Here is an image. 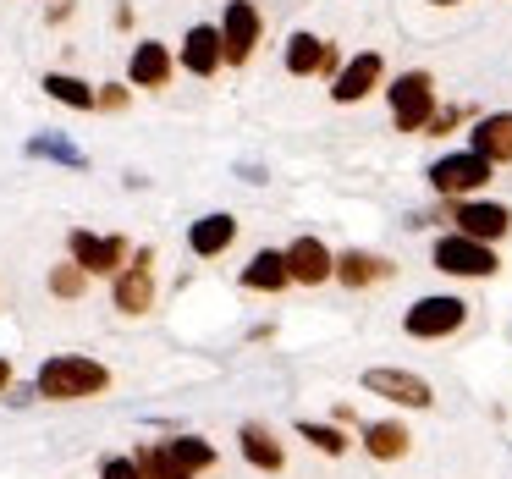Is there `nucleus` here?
I'll return each mask as SVG.
<instances>
[{"label":"nucleus","instance_id":"f257e3e1","mask_svg":"<svg viewBox=\"0 0 512 479\" xmlns=\"http://www.w3.org/2000/svg\"><path fill=\"white\" fill-rule=\"evenodd\" d=\"M215 463V446L199 441V435H182V441H155L138 452V468L144 479H193Z\"/></svg>","mask_w":512,"mask_h":479},{"label":"nucleus","instance_id":"f03ea898","mask_svg":"<svg viewBox=\"0 0 512 479\" xmlns=\"http://www.w3.org/2000/svg\"><path fill=\"white\" fill-rule=\"evenodd\" d=\"M105 386H111V375L94 358H50L39 369V397H50V402H78V397H94Z\"/></svg>","mask_w":512,"mask_h":479},{"label":"nucleus","instance_id":"7ed1b4c3","mask_svg":"<svg viewBox=\"0 0 512 479\" xmlns=\"http://www.w3.org/2000/svg\"><path fill=\"white\" fill-rule=\"evenodd\" d=\"M391 122H397L402 133H419V127L435 122V83L424 78V72H402V78L391 83Z\"/></svg>","mask_w":512,"mask_h":479},{"label":"nucleus","instance_id":"20e7f679","mask_svg":"<svg viewBox=\"0 0 512 479\" xmlns=\"http://www.w3.org/2000/svg\"><path fill=\"white\" fill-rule=\"evenodd\" d=\"M463 320H468V303H463V298H419L408 314H402L408 336H424V342H435V336H452Z\"/></svg>","mask_w":512,"mask_h":479},{"label":"nucleus","instance_id":"39448f33","mask_svg":"<svg viewBox=\"0 0 512 479\" xmlns=\"http://www.w3.org/2000/svg\"><path fill=\"white\" fill-rule=\"evenodd\" d=\"M435 270H446V276H490L496 270V254H490V243H479V237H441L435 243Z\"/></svg>","mask_w":512,"mask_h":479},{"label":"nucleus","instance_id":"423d86ee","mask_svg":"<svg viewBox=\"0 0 512 479\" xmlns=\"http://www.w3.org/2000/svg\"><path fill=\"white\" fill-rule=\"evenodd\" d=\"M430 182H435V193H474L490 182V160L474 155V149L468 155H446L430 166Z\"/></svg>","mask_w":512,"mask_h":479},{"label":"nucleus","instance_id":"0eeeda50","mask_svg":"<svg viewBox=\"0 0 512 479\" xmlns=\"http://www.w3.org/2000/svg\"><path fill=\"white\" fill-rule=\"evenodd\" d=\"M72 259H78L89 276H111L127 259V237H94V232H72Z\"/></svg>","mask_w":512,"mask_h":479},{"label":"nucleus","instance_id":"6e6552de","mask_svg":"<svg viewBox=\"0 0 512 479\" xmlns=\"http://www.w3.org/2000/svg\"><path fill=\"white\" fill-rule=\"evenodd\" d=\"M364 391L391 397V402H402V408H430V386H424L419 375H408V369H369Z\"/></svg>","mask_w":512,"mask_h":479},{"label":"nucleus","instance_id":"1a4fd4ad","mask_svg":"<svg viewBox=\"0 0 512 479\" xmlns=\"http://www.w3.org/2000/svg\"><path fill=\"white\" fill-rule=\"evenodd\" d=\"M287 270H292V281H303V287H320V281L336 276V259H331V248H325L320 237H298V243L287 248Z\"/></svg>","mask_w":512,"mask_h":479},{"label":"nucleus","instance_id":"9d476101","mask_svg":"<svg viewBox=\"0 0 512 479\" xmlns=\"http://www.w3.org/2000/svg\"><path fill=\"white\" fill-rule=\"evenodd\" d=\"M221 39H226V61H248L259 45V12L248 0H232L226 6V23H221Z\"/></svg>","mask_w":512,"mask_h":479},{"label":"nucleus","instance_id":"9b49d317","mask_svg":"<svg viewBox=\"0 0 512 479\" xmlns=\"http://www.w3.org/2000/svg\"><path fill=\"white\" fill-rule=\"evenodd\" d=\"M380 72H386V67H380V56H375V50H364V56H353L342 72H336V89H331V100H336V105H353V100H364V94L380 83Z\"/></svg>","mask_w":512,"mask_h":479},{"label":"nucleus","instance_id":"f8f14e48","mask_svg":"<svg viewBox=\"0 0 512 479\" xmlns=\"http://www.w3.org/2000/svg\"><path fill=\"white\" fill-rule=\"evenodd\" d=\"M457 232L463 237H479V243H496V237H507L512 215L501 210V204H457Z\"/></svg>","mask_w":512,"mask_h":479},{"label":"nucleus","instance_id":"ddd939ff","mask_svg":"<svg viewBox=\"0 0 512 479\" xmlns=\"http://www.w3.org/2000/svg\"><path fill=\"white\" fill-rule=\"evenodd\" d=\"M331 67H336V50L325 45V39L292 34V45H287V72L292 78H314V72H331Z\"/></svg>","mask_w":512,"mask_h":479},{"label":"nucleus","instance_id":"4468645a","mask_svg":"<svg viewBox=\"0 0 512 479\" xmlns=\"http://www.w3.org/2000/svg\"><path fill=\"white\" fill-rule=\"evenodd\" d=\"M149 298H155V281H149V254H138V265L116 276V309H122V314H144Z\"/></svg>","mask_w":512,"mask_h":479},{"label":"nucleus","instance_id":"2eb2a0df","mask_svg":"<svg viewBox=\"0 0 512 479\" xmlns=\"http://www.w3.org/2000/svg\"><path fill=\"white\" fill-rule=\"evenodd\" d=\"M474 155H485L490 166H501V160H512V111H501V116H485V122L474 127Z\"/></svg>","mask_w":512,"mask_h":479},{"label":"nucleus","instance_id":"dca6fc26","mask_svg":"<svg viewBox=\"0 0 512 479\" xmlns=\"http://www.w3.org/2000/svg\"><path fill=\"white\" fill-rule=\"evenodd\" d=\"M221 56H226L221 28H193L188 45H182V61H188V72H199V78H210V72L221 67Z\"/></svg>","mask_w":512,"mask_h":479},{"label":"nucleus","instance_id":"f3484780","mask_svg":"<svg viewBox=\"0 0 512 479\" xmlns=\"http://www.w3.org/2000/svg\"><path fill=\"white\" fill-rule=\"evenodd\" d=\"M232 237H237L232 215H204V221H193L188 243H193V254H199V259H215V254H226V248H232Z\"/></svg>","mask_w":512,"mask_h":479},{"label":"nucleus","instance_id":"a211bd4d","mask_svg":"<svg viewBox=\"0 0 512 479\" xmlns=\"http://www.w3.org/2000/svg\"><path fill=\"white\" fill-rule=\"evenodd\" d=\"M287 281H292L287 254H270V248H265V254H254V265L243 270V287L248 292H281Z\"/></svg>","mask_w":512,"mask_h":479},{"label":"nucleus","instance_id":"6ab92c4d","mask_svg":"<svg viewBox=\"0 0 512 479\" xmlns=\"http://www.w3.org/2000/svg\"><path fill=\"white\" fill-rule=\"evenodd\" d=\"M171 78V50L166 45H138L133 50V83L138 89H160Z\"/></svg>","mask_w":512,"mask_h":479},{"label":"nucleus","instance_id":"aec40b11","mask_svg":"<svg viewBox=\"0 0 512 479\" xmlns=\"http://www.w3.org/2000/svg\"><path fill=\"white\" fill-rule=\"evenodd\" d=\"M408 441L413 435L402 430V424H369L364 430V446H369V457H380V463H397V457H408Z\"/></svg>","mask_w":512,"mask_h":479},{"label":"nucleus","instance_id":"412c9836","mask_svg":"<svg viewBox=\"0 0 512 479\" xmlns=\"http://www.w3.org/2000/svg\"><path fill=\"white\" fill-rule=\"evenodd\" d=\"M380 276H391V265L386 259H375V254H342L336 259V281H342V287H369V281H380Z\"/></svg>","mask_w":512,"mask_h":479},{"label":"nucleus","instance_id":"4be33fe9","mask_svg":"<svg viewBox=\"0 0 512 479\" xmlns=\"http://www.w3.org/2000/svg\"><path fill=\"white\" fill-rule=\"evenodd\" d=\"M243 457L254 468H270V474L287 463V457H281V446H276V435H270L265 424H243Z\"/></svg>","mask_w":512,"mask_h":479},{"label":"nucleus","instance_id":"5701e85b","mask_svg":"<svg viewBox=\"0 0 512 479\" xmlns=\"http://www.w3.org/2000/svg\"><path fill=\"white\" fill-rule=\"evenodd\" d=\"M45 94H50V100H61V105H78V111H94V105H100V94H94L89 83L61 78V72H50V78H45Z\"/></svg>","mask_w":512,"mask_h":479},{"label":"nucleus","instance_id":"b1692460","mask_svg":"<svg viewBox=\"0 0 512 479\" xmlns=\"http://www.w3.org/2000/svg\"><path fill=\"white\" fill-rule=\"evenodd\" d=\"M298 435H303V441H314L320 452H331V457H342V452H347V435L336 430V424H309V419H303V424H298Z\"/></svg>","mask_w":512,"mask_h":479},{"label":"nucleus","instance_id":"393cba45","mask_svg":"<svg viewBox=\"0 0 512 479\" xmlns=\"http://www.w3.org/2000/svg\"><path fill=\"white\" fill-rule=\"evenodd\" d=\"M83 281H89V270H83L78 259H72V265H61L56 276H50V287H56V298H78Z\"/></svg>","mask_w":512,"mask_h":479},{"label":"nucleus","instance_id":"a878e982","mask_svg":"<svg viewBox=\"0 0 512 479\" xmlns=\"http://www.w3.org/2000/svg\"><path fill=\"white\" fill-rule=\"evenodd\" d=\"M100 479H144V468H138V457H111L100 468Z\"/></svg>","mask_w":512,"mask_h":479},{"label":"nucleus","instance_id":"bb28decb","mask_svg":"<svg viewBox=\"0 0 512 479\" xmlns=\"http://www.w3.org/2000/svg\"><path fill=\"white\" fill-rule=\"evenodd\" d=\"M6 380H12V364H6V358H0V386H6Z\"/></svg>","mask_w":512,"mask_h":479},{"label":"nucleus","instance_id":"cd10ccee","mask_svg":"<svg viewBox=\"0 0 512 479\" xmlns=\"http://www.w3.org/2000/svg\"><path fill=\"white\" fill-rule=\"evenodd\" d=\"M430 6H457V0H430Z\"/></svg>","mask_w":512,"mask_h":479}]
</instances>
